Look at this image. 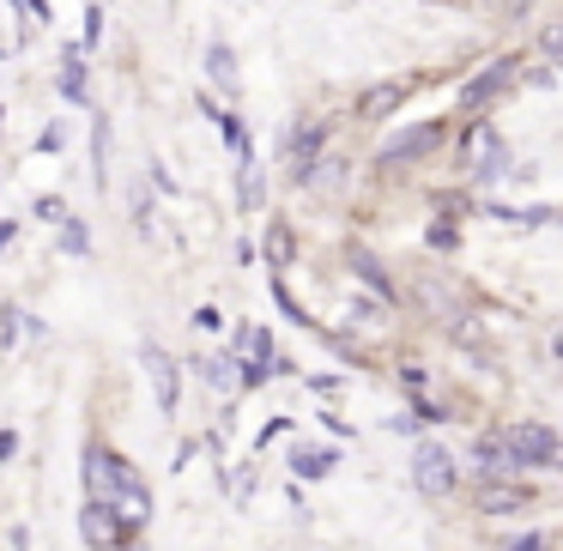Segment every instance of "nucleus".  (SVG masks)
<instances>
[{
    "instance_id": "obj_1",
    "label": "nucleus",
    "mask_w": 563,
    "mask_h": 551,
    "mask_svg": "<svg viewBox=\"0 0 563 551\" xmlns=\"http://www.w3.org/2000/svg\"><path fill=\"white\" fill-rule=\"evenodd\" d=\"M454 152H461V183L466 188H497L509 183L515 170V152L509 140H503V128L490 122V115H478V122H454Z\"/></svg>"
},
{
    "instance_id": "obj_2",
    "label": "nucleus",
    "mask_w": 563,
    "mask_h": 551,
    "mask_svg": "<svg viewBox=\"0 0 563 551\" xmlns=\"http://www.w3.org/2000/svg\"><path fill=\"white\" fill-rule=\"evenodd\" d=\"M521 74H527L521 55H490L485 67H473V74H466V86L454 91L461 122H478V115H490L497 103H509L515 91H521Z\"/></svg>"
},
{
    "instance_id": "obj_3",
    "label": "nucleus",
    "mask_w": 563,
    "mask_h": 551,
    "mask_svg": "<svg viewBox=\"0 0 563 551\" xmlns=\"http://www.w3.org/2000/svg\"><path fill=\"white\" fill-rule=\"evenodd\" d=\"M461 485H466L461 454H454L449 442H437V437H418L412 442V491L418 497L449 503V497H461Z\"/></svg>"
},
{
    "instance_id": "obj_4",
    "label": "nucleus",
    "mask_w": 563,
    "mask_h": 551,
    "mask_svg": "<svg viewBox=\"0 0 563 551\" xmlns=\"http://www.w3.org/2000/svg\"><path fill=\"white\" fill-rule=\"evenodd\" d=\"M503 442H509L521 478H533V473H563L558 425H545V418H503Z\"/></svg>"
},
{
    "instance_id": "obj_5",
    "label": "nucleus",
    "mask_w": 563,
    "mask_h": 551,
    "mask_svg": "<svg viewBox=\"0 0 563 551\" xmlns=\"http://www.w3.org/2000/svg\"><path fill=\"white\" fill-rule=\"evenodd\" d=\"M449 140H454V122H442V115H430V122H418V128H394L376 146V170H412V164L437 158Z\"/></svg>"
},
{
    "instance_id": "obj_6",
    "label": "nucleus",
    "mask_w": 563,
    "mask_h": 551,
    "mask_svg": "<svg viewBox=\"0 0 563 551\" xmlns=\"http://www.w3.org/2000/svg\"><path fill=\"white\" fill-rule=\"evenodd\" d=\"M466 503L485 521H521L539 509V485L533 478H466Z\"/></svg>"
},
{
    "instance_id": "obj_7",
    "label": "nucleus",
    "mask_w": 563,
    "mask_h": 551,
    "mask_svg": "<svg viewBox=\"0 0 563 551\" xmlns=\"http://www.w3.org/2000/svg\"><path fill=\"white\" fill-rule=\"evenodd\" d=\"M128 466L115 449H103V442H86V454H79V478H86V503H115V491H122Z\"/></svg>"
},
{
    "instance_id": "obj_8",
    "label": "nucleus",
    "mask_w": 563,
    "mask_h": 551,
    "mask_svg": "<svg viewBox=\"0 0 563 551\" xmlns=\"http://www.w3.org/2000/svg\"><path fill=\"white\" fill-rule=\"evenodd\" d=\"M424 86V79H382V86H369V91H357V103H352V115L364 128H382V122H394V115L406 110V98Z\"/></svg>"
},
{
    "instance_id": "obj_9",
    "label": "nucleus",
    "mask_w": 563,
    "mask_h": 551,
    "mask_svg": "<svg viewBox=\"0 0 563 551\" xmlns=\"http://www.w3.org/2000/svg\"><path fill=\"white\" fill-rule=\"evenodd\" d=\"M140 364H146V376H152V394H158V412H164V418H176V406H183V364H176V357L164 352L158 340H146V345H140Z\"/></svg>"
},
{
    "instance_id": "obj_10",
    "label": "nucleus",
    "mask_w": 563,
    "mask_h": 551,
    "mask_svg": "<svg viewBox=\"0 0 563 551\" xmlns=\"http://www.w3.org/2000/svg\"><path fill=\"white\" fill-rule=\"evenodd\" d=\"M328 140H333V128L328 122H291V134H285V164H291V183H303V170L328 152Z\"/></svg>"
},
{
    "instance_id": "obj_11",
    "label": "nucleus",
    "mask_w": 563,
    "mask_h": 551,
    "mask_svg": "<svg viewBox=\"0 0 563 551\" xmlns=\"http://www.w3.org/2000/svg\"><path fill=\"white\" fill-rule=\"evenodd\" d=\"M110 509L122 515V527H128V533H146V527H152L158 503H152V485L140 478V466H128V478H122V491H115V503H110Z\"/></svg>"
},
{
    "instance_id": "obj_12",
    "label": "nucleus",
    "mask_w": 563,
    "mask_h": 551,
    "mask_svg": "<svg viewBox=\"0 0 563 551\" xmlns=\"http://www.w3.org/2000/svg\"><path fill=\"white\" fill-rule=\"evenodd\" d=\"M79 539H86L91 551H122L134 533L122 527V515H115L110 503H86V509H79Z\"/></svg>"
},
{
    "instance_id": "obj_13",
    "label": "nucleus",
    "mask_w": 563,
    "mask_h": 551,
    "mask_svg": "<svg viewBox=\"0 0 563 551\" xmlns=\"http://www.w3.org/2000/svg\"><path fill=\"white\" fill-rule=\"evenodd\" d=\"M345 267L357 273V285H364L369 297H376V304H388V309H400V285L388 279V267H382L376 255H369L364 243H345Z\"/></svg>"
},
{
    "instance_id": "obj_14",
    "label": "nucleus",
    "mask_w": 563,
    "mask_h": 551,
    "mask_svg": "<svg viewBox=\"0 0 563 551\" xmlns=\"http://www.w3.org/2000/svg\"><path fill=\"white\" fill-rule=\"evenodd\" d=\"M473 212H485V219L509 224V231H545V224H563L558 207H509V200H473Z\"/></svg>"
},
{
    "instance_id": "obj_15",
    "label": "nucleus",
    "mask_w": 563,
    "mask_h": 551,
    "mask_svg": "<svg viewBox=\"0 0 563 551\" xmlns=\"http://www.w3.org/2000/svg\"><path fill=\"white\" fill-rule=\"evenodd\" d=\"M291 478H303V485H316V478H328L333 466H340V449H321V442H297L291 449Z\"/></svg>"
},
{
    "instance_id": "obj_16",
    "label": "nucleus",
    "mask_w": 563,
    "mask_h": 551,
    "mask_svg": "<svg viewBox=\"0 0 563 551\" xmlns=\"http://www.w3.org/2000/svg\"><path fill=\"white\" fill-rule=\"evenodd\" d=\"M207 86L219 91V98H236V91H243V74H236L231 43H207Z\"/></svg>"
},
{
    "instance_id": "obj_17",
    "label": "nucleus",
    "mask_w": 563,
    "mask_h": 551,
    "mask_svg": "<svg viewBox=\"0 0 563 551\" xmlns=\"http://www.w3.org/2000/svg\"><path fill=\"white\" fill-rule=\"evenodd\" d=\"M388 321H394V309L376 304V297H352V304H345V328L352 333H382Z\"/></svg>"
},
{
    "instance_id": "obj_18",
    "label": "nucleus",
    "mask_w": 563,
    "mask_h": 551,
    "mask_svg": "<svg viewBox=\"0 0 563 551\" xmlns=\"http://www.w3.org/2000/svg\"><path fill=\"white\" fill-rule=\"evenodd\" d=\"M236 207H243V212H261V207H267V176H261L255 158L236 164Z\"/></svg>"
},
{
    "instance_id": "obj_19",
    "label": "nucleus",
    "mask_w": 563,
    "mask_h": 551,
    "mask_svg": "<svg viewBox=\"0 0 563 551\" xmlns=\"http://www.w3.org/2000/svg\"><path fill=\"white\" fill-rule=\"evenodd\" d=\"M261 255H267V267H273V273H285V267H291V255H297L291 224H279V219H273V224H267V243H261Z\"/></svg>"
},
{
    "instance_id": "obj_20",
    "label": "nucleus",
    "mask_w": 563,
    "mask_h": 551,
    "mask_svg": "<svg viewBox=\"0 0 563 551\" xmlns=\"http://www.w3.org/2000/svg\"><path fill=\"white\" fill-rule=\"evenodd\" d=\"M424 243L437 249V255H454V249L466 243V231H461V219H454V212H437V219L424 224Z\"/></svg>"
},
{
    "instance_id": "obj_21",
    "label": "nucleus",
    "mask_w": 563,
    "mask_h": 551,
    "mask_svg": "<svg viewBox=\"0 0 563 551\" xmlns=\"http://www.w3.org/2000/svg\"><path fill=\"white\" fill-rule=\"evenodd\" d=\"M195 370H200V382H207V388L236 394V357H231V352H219V357H195Z\"/></svg>"
},
{
    "instance_id": "obj_22",
    "label": "nucleus",
    "mask_w": 563,
    "mask_h": 551,
    "mask_svg": "<svg viewBox=\"0 0 563 551\" xmlns=\"http://www.w3.org/2000/svg\"><path fill=\"white\" fill-rule=\"evenodd\" d=\"M533 49H539V62L551 67V74L563 79V19H551V25H539V37H533Z\"/></svg>"
},
{
    "instance_id": "obj_23",
    "label": "nucleus",
    "mask_w": 563,
    "mask_h": 551,
    "mask_svg": "<svg viewBox=\"0 0 563 551\" xmlns=\"http://www.w3.org/2000/svg\"><path fill=\"white\" fill-rule=\"evenodd\" d=\"M62 91H67V103H91V91H86V62H79V49L62 55Z\"/></svg>"
},
{
    "instance_id": "obj_24",
    "label": "nucleus",
    "mask_w": 563,
    "mask_h": 551,
    "mask_svg": "<svg viewBox=\"0 0 563 551\" xmlns=\"http://www.w3.org/2000/svg\"><path fill=\"white\" fill-rule=\"evenodd\" d=\"M497 551H558V539H551L545 527H521V533H509Z\"/></svg>"
},
{
    "instance_id": "obj_25",
    "label": "nucleus",
    "mask_w": 563,
    "mask_h": 551,
    "mask_svg": "<svg viewBox=\"0 0 563 551\" xmlns=\"http://www.w3.org/2000/svg\"><path fill=\"white\" fill-rule=\"evenodd\" d=\"M91 170H98L91 183L103 188V176H110V122H98V128H91Z\"/></svg>"
},
{
    "instance_id": "obj_26",
    "label": "nucleus",
    "mask_w": 563,
    "mask_h": 551,
    "mask_svg": "<svg viewBox=\"0 0 563 551\" xmlns=\"http://www.w3.org/2000/svg\"><path fill=\"white\" fill-rule=\"evenodd\" d=\"M394 376H400L406 400H418V394H430V370H424V364H412V357H406V364L394 370Z\"/></svg>"
},
{
    "instance_id": "obj_27",
    "label": "nucleus",
    "mask_w": 563,
    "mask_h": 551,
    "mask_svg": "<svg viewBox=\"0 0 563 551\" xmlns=\"http://www.w3.org/2000/svg\"><path fill=\"white\" fill-rule=\"evenodd\" d=\"M62 249H67V255H86V249H91L86 219H67V224H62Z\"/></svg>"
},
{
    "instance_id": "obj_28",
    "label": "nucleus",
    "mask_w": 563,
    "mask_h": 551,
    "mask_svg": "<svg viewBox=\"0 0 563 551\" xmlns=\"http://www.w3.org/2000/svg\"><path fill=\"white\" fill-rule=\"evenodd\" d=\"M521 86H533V91H558V86H563V79H558V74H551V67H545V62H527V74H521Z\"/></svg>"
},
{
    "instance_id": "obj_29",
    "label": "nucleus",
    "mask_w": 563,
    "mask_h": 551,
    "mask_svg": "<svg viewBox=\"0 0 563 551\" xmlns=\"http://www.w3.org/2000/svg\"><path fill=\"white\" fill-rule=\"evenodd\" d=\"M37 219H49V224H67L74 212H67V200H62V195H37Z\"/></svg>"
},
{
    "instance_id": "obj_30",
    "label": "nucleus",
    "mask_w": 563,
    "mask_h": 551,
    "mask_svg": "<svg viewBox=\"0 0 563 551\" xmlns=\"http://www.w3.org/2000/svg\"><path fill=\"white\" fill-rule=\"evenodd\" d=\"M98 43H103V7L91 0L86 7V49H98Z\"/></svg>"
},
{
    "instance_id": "obj_31",
    "label": "nucleus",
    "mask_w": 563,
    "mask_h": 551,
    "mask_svg": "<svg viewBox=\"0 0 563 551\" xmlns=\"http://www.w3.org/2000/svg\"><path fill=\"white\" fill-rule=\"evenodd\" d=\"M19 345V316L13 309H0V352H13Z\"/></svg>"
},
{
    "instance_id": "obj_32",
    "label": "nucleus",
    "mask_w": 563,
    "mask_h": 551,
    "mask_svg": "<svg viewBox=\"0 0 563 551\" xmlns=\"http://www.w3.org/2000/svg\"><path fill=\"white\" fill-rule=\"evenodd\" d=\"M545 352H551V364H558V370H563V316H558V321H551V333H545Z\"/></svg>"
},
{
    "instance_id": "obj_33",
    "label": "nucleus",
    "mask_w": 563,
    "mask_h": 551,
    "mask_svg": "<svg viewBox=\"0 0 563 551\" xmlns=\"http://www.w3.org/2000/svg\"><path fill=\"white\" fill-rule=\"evenodd\" d=\"M195 328L219 333V328H224V316H219V309H212V304H200V309H195Z\"/></svg>"
},
{
    "instance_id": "obj_34",
    "label": "nucleus",
    "mask_w": 563,
    "mask_h": 551,
    "mask_svg": "<svg viewBox=\"0 0 563 551\" xmlns=\"http://www.w3.org/2000/svg\"><path fill=\"white\" fill-rule=\"evenodd\" d=\"M62 146H67V128H62V122H55V128H49V134H43V140H37V152H62Z\"/></svg>"
},
{
    "instance_id": "obj_35",
    "label": "nucleus",
    "mask_w": 563,
    "mask_h": 551,
    "mask_svg": "<svg viewBox=\"0 0 563 551\" xmlns=\"http://www.w3.org/2000/svg\"><path fill=\"white\" fill-rule=\"evenodd\" d=\"M19 454V430H0V461H13Z\"/></svg>"
},
{
    "instance_id": "obj_36",
    "label": "nucleus",
    "mask_w": 563,
    "mask_h": 551,
    "mask_svg": "<svg viewBox=\"0 0 563 551\" xmlns=\"http://www.w3.org/2000/svg\"><path fill=\"white\" fill-rule=\"evenodd\" d=\"M13 236H19V224H13V219H0V249L13 243Z\"/></svg>"
},
{
    "instance_id": "obj_37",
    "label": "nucleus",
    "mask_w": 563,
    "mask_h": 551,
    "mask_svg": "<svg viewBox=\"0 0 563 551\" xmlns=\"http://www.w3.org/2000/svg\"><path fill=\"white\" fill-rule=\"evenodd\" d=\"M122 551H152V546H140V539H128V546Z\"/></svg>"
},
{
    "instance_id": "obj_38",
    "label": "nucleus",
    "mask_w": 563,
    "mask_h": 551,
    "mask_svg": "<svg viewBox=\"0 0 563 551\" xmlns=\"http://www.w3.org/2000/svg\"><path fill=\"white\" fill-rule=\"evenodd\" d=\"M558 454H563V430H558Z\"/></svg>"
}]
</instances>
